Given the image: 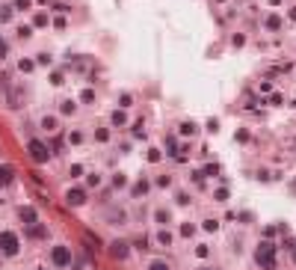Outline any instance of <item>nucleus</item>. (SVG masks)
Instances as JSON below:
<instances>
[{
    "label": "nucleus",
    "mask_w": 296,
    "mask_h": 270,
    "mask_svg": "<svg viewBox=\"0 0 296 270\" xmlns=\"http://www.w3.org/2000/svg\"><path fill=\"white\" fill-rule=\"evenodd\" d=\"M252 259H255V265L261 270H276L279 268V247H276L273 241H261V244L255 247Z\"/></svg>",
    "instance_id": "f257e3e1"
},
{
    "label": "nucleus",
    "mask_w": 296,
    "mask_h": 270,
    "mask_svg": "<svg viewBox=\"0 0 296 270\" xmlns=\"http://www.w3.org/2000/svg\"><path fill=\"white\" fill-rule=\"evenodd\" d=\"M18 253H21V241H18V235H15V232H0V256L15 259Z\"/></svg>",
    "instance_id": "f03ea898"
},
{
    "label": "nucleus",
    "mask_w": 296,
    "mask_h": 270,
    "mask_svg": "<svg viewBox=\"0 0 296 270\" xmlns=\"http://www.w3.org/2000/svg\"><path fill=\"white\" fill-rule=\"evenodd\" d=\"M27 155H30V161H36V163H47V161H50V149H47L42 140H27Z\"/></svg>",
    "instance_id": "7ed1b4c3"
},
{
    "label": "nucleus",
    "mask_w": 296,
    "mask_h": 270,
    "mask_svg": "<svg viewBox=\"0 0 296 270\" xmlns=\"http://www.w3.org/2000/svg\"><path fill=\"white\" fill-rule=\"evenodd\" d=\"M50 262H53V268H68L71 265V250L68 247H53L50 250Z\"/></svg>",
    "instance_id": "20e7f679"
},
{
    "label": "nucleus",
    "mask_w": 296,
    "mask_h": 270,
    "mask_svg": "<svg viewBox=\"0 0 296 270\" xmlns=\"http://www.w3.org/2000/svg\"><path fill=\"white\" fill-rule=\"evenodd\" d=\"M110 256H113L116 262H127V259H130V244H127V241H113V244H110Z\"/></svg>",
    "instance_id": "39448f33"
},
{
    "label": "nucleus",
    "mask_w": 296,
    "mask_h": 270,
    "mask_svg": "<svg viewBox=\"0 0 296 270\" xmlns=\"http://www.w3.org/2000/svg\"><path fill=\"white\" fill-rule=\"evenodd\" d=\"M65 205H71V208L86 205V190H83V187H71V190L65 193Z\"/></svg>",
    "instance_id": "423d86ee"
},
{
    "label": "nucleus",
    "mask_w": 296,
    "mask_h": 270,
    "mask_svg": "<svg viewBox=\"0 0 296 270\" xmlns=\"http://www.w3.org/2000/svg\"><path fill=\"white\" fill-rule=\"evenodd\" d=\"M27 238H33V241L47 238V226H44V223H33V226H27Z\"/></svg>",
    "instance_id": "0eeeda50"
},
{
    "label": "nucleus",
    "mask_w": 296,
    "mask_h": 270,
    "mask_svg": "<svg viewBox=\"0 0 296 270\" xmlns=\"http://www.w3.org/2000/svg\"><path fill=\"white\" fill-rule=\"evenodd\" d=\"M15 181V166L12 163H0V184L6 187V184H12Z\"/></svg>",
    "instance_id": "6e6552de"
},
{
    "label": "nucleus",
    "mask_w": 296,
    "mask_h": 270,
    "mask_svg": "<svg viewBox=\"0 0 296 270\" xmlns=\"http://www.w3.org/2000/svg\"><path fill=\"white\" fill-rule=\"evenodd\" d=\"M18 217H21V223H24V226H33V223H39V214H36V208H21V211H18Z\"/></svg>",
    "instance_id": "1a4fd4ad"
},
{
    "label": "nucleus",
    "mask_w": 296,
    "mask_h": 270,
    "mask_svg": "<svg viewBox=\"0 0 296 270\" xmlns=\"http://www.w3.org/2000/svg\"><path fill=\"white\" fill-rule=\"evenodd\" d=\"M154 220H157L160 226H169V223H172V211H169V208H157V211H154Z\"/></svg>",
    "instance_id": "9d476101"
},
{
    "label": "nucleus",
    "mask_w": 296,
    "mask_h": 270,
    "mask_svg": "<svg viewBox=\"0 0 296 270\" xmlns=\"http://www.w3.org/2000/svg\"><path fill=\"white\" fill-rule=\"evenodd\" d=\"M145 270H172V265H169V262H163V259H151Z\"/></svg>",
    "instance_id": "9b49d317"
},
{
    "label": "nucleus",
    "mask_w": 296,
    "mask_h": 270,
    "mask_svg": "<svg viewBox=\"0 0 296 270\" xmlns=\"http://www.w3.org/2000/svg\"><path fill=\"white\" fill-rule=\"evenodd\" d=\"M125 220H127V214H125V211H113V214H110V226H122Z\"/></svg>",
    "instance_id": "f8f14e48"
},
{
    "label": "nucleus",
    "mask_w": 296,
    "mask_h": 270,
    "mask_svg": "<svg viewBox=\"0 0 296 270\" xmlns=\"http://www.w3.org/2000/svg\"><path fill=\"white\" fill-rule=\"evenodd\" d=\"M166 152H169V155H175V158H181V152H178V140H175V137H169V140H166Z\"/></svg>",
    "instance_id": "ddd939ff"
},
{
    "label": "nucleus",
    "mask_w": 296,
    "mask_h": 270,
    "mask_svg": "<svg viewBox=\"0 0 296 270\" xmlns=\"http://www.w3.org/2000/svg\"><path fill=\"white\" fill-rule=\"evenodd\" d=\"M157 241H160L163 247H172V232H169V229H160V235H157Z\"/></svg>",
    "instance_id": "4468645a"
},
{
    "label": "nucleus",
    "mask_w": 296,
    "mask_h": 270,
    "mask_svg": "<svg viewBox=\"0 0 296 270\" xmlns=\"http://www.w3.org/2000/svg\"><path fill=\"white\" fill-rule=\"evenodd\" d=\"M125 122H127V116H125V110H116V113H113V125H116V128H122Z\"/></svg>",
    "instance_id": "2eb2a0df"
},
{
    "label": "nucleus",
    "mask_w": 296,
    "mask_h": 270,
    "mask_svg": "<svg viewBox=\"0 0 296 270\" xmlns=\"http://www.w3.org/2000/svg\"><path fill=\"white\" fill-rule=\"evenodd\" d=\"M42 128L53 134V131H56V119H53V116H44V119H42Z\"/></svg>",
    "instance_id": "dca6fc26"
},
{
    "label": "nucleus",
    "mask_w": 296,
    "mask_h": 270,
    "mask_svg": "<svg viewBox=\"0 0 296 270\" xmlns=\"http://www.w3.org/2000/svg\"><path fill=\"white\" fill-rule=\"evenodd\" d=\"M148 187H151V184H148L145 178H142V181H136V187H133V196H142V193H145Z\"/></svg>",
    "instance_id": "f3484780"
},
{
    "label": "nucleus",
    "mask_w": 296,
    "mask_h": 270,
    "mask_svg": "<svg viewBox=\"0 0 296 270\" xmlns=\"http://www.w3.org/2000/svg\"><path fill=\"white\" fill-rule=\"evenodd\" d=\"M95 140H98V143H107V140H110V131H107V128H98V131H95Z\"/></svg>",
    "instance_id": "a211bd4d"
},
{
    "label": "nucleus",
    "mask_w": 296,
    "mask_h": 270,
    "mask_svg": "<svg viewBox=\"0 0 296 270\" xmlns=\"http://www.w3.org/2000/svg\"><path fill=\"white\" fill-rule=\"evenodd\" d=\"M181 235H184V238H193V235H196V226H193V223H184V226H181Z\"/></svg>",
    "instance_id": "6ab92c4d"
},
{
    "label": "nucleus",
    "mask_w": 296,
    "mask_h": 270,
    "mask_svg": "<svg viewBox=\"0 0 296 270\" xmlns=\"http://www.w3.org/2000/svg\"><path fill=\"white\" fill-rule=\"evenodd\" d=\"M18 68H21V71H33V68H36V62H33V59H21V62H18Z\"/></svg>",
    "instance_id": "aec40b11"
},
{
    "label": "nucleus",
    "mask_w": 296,
    "mask_h": 270,
    "mask_svg": "<svg viewBox=\"0 0 296 270\" xmlns=\"http://www.w3.org/2000/svg\"><path fill=\"white\" fill-rule=\"evenodd\" d=\"M181 134H184V137L196 134V125H193V122H184V125H181Z\"/></svg>",
    "instance_id": "412c9836"
},
{
    "label": "nucleus",
    "mask_w": 296,
    "mask_h": 270,
    "mask_svg": "<svg viewBox=\"0 0 296 270\" xmlns=\"http://www.w3.org/2000/svg\"><path fill=\"white\" fill-rule=\"evenodd\" d=\"M6 56H9V42L0 36V59H6Z\"/></svg>",
    "instance_id": "4be33fe9"
},
{
    "label": "nucleus",
    "mask_w": 296,
    "mask_h": 270,
    "mask_svg": "<svg viewBox=\"0 0 296 270\" xmlns=\"http://www.w3.org/2000/svg\"><path fill=\"white\" fill-rule=\"evenodd\" d=\"M267 27H270V30H279V27H282V21H279L276 15H270V18H267Z\"/></svg>",
    "instance_id": "5701e85b"
},
{
    "label": "nucleus",
    "mask_w": 296,
    "mask_h": 270,
    "mask_svg": "<svg viewBox=\"0 0 296 270\" xmlns=\"http://www.w3.org/2000/svg\"><path fill=\"white\" fill-rule=\"evenodd\" d=\"M80 101H83V104H92V101H95V92H92V89H86V92L80 95Z\"/></svg>",
    "instance_id": "b1692460"
},
{
    "label": "nucleus",
    "mask_w": 296,
    "mask_h": 270,
    "mask_svg": "<svg viewBox=\"0 0 296 270\" xmlns=\"http://www.w3.org/2000/svg\"><path fill=\"white\" fill-rule=\"evenodd\" d=\"M202 172H205V175H216V172H222V169H219V163H211V166H205Z\"/></svg>",
    "instance_id": "393cba45"
},
{
    "label": "nucleus",
    "mask_w": 296,
    "mask_h": 270,
    "mask_svg": "<svg viewBox=\"0 0 296 270\" xmlns=\"http://www.w3.org/2000/svg\"><path fill=\"white\" fill-rule=\"evenodd\" d=\"M9 18H12V9H9V6H0V24L9 21Z\"/></svg>",
    "instance_id": "a878e982"
},
{
    "label": "nucleus",
    "mask_w": 296,
    "mask_h": 270,
    "mask_svg": "<svg viewBox=\"0 0 296 270\" xmlns=\"http://www.w3.org/2000/svg\"><path fill=\"white\" fill-rule=\"evenodd\" d=\"M119 104H122V110H127V107L133 104V98H130V95H122V98H119Z\"/></svg>",
    "instance_id": "bb28decb"
},
{
    "label": "nucleus",
    "mask_w": 296,
    "mask_h": 270,
    "mask_svg": "<svg viewBox=\"0 0 296 270\" xmlns=\"http://www.w3.org/2000/svg\"><path fill=\"white\" fill-rule=\"evenodd\" d=\"M62 113L71 116V113H74V101H62Z\"/></svg>",
    "instance_id": "cd10ccee"
},
{
    "label": "nucleus",
    "mask_w": 296,
    "mask_h": 270,
    "mask_svg": "<svg viewBox=\"0 0 296 270\" xmlns=\"http://www.w3.org/2000/svg\"><path fill=\"white\" fill-rule=\"evenodd\" d=\"M50 83H53V86H59V83H65V80H62V74H59V71H53V74H50Z\"/></svg>",
    "instance_id": "c85d7f7f"
},
{
    "label": "nucleus",
    "mask_w": 296,
    "mask_h": 270,
    "mask_svg": "<svg viewBox=\"0 0 296 270\" xmlns=\"http://www.w3.org/2000/svg\"><path fill=\"white\" fill-rule=\"evenodd\" d=\"M276 232H279L276 226H267V229H264V241H267V238H276Z\"/></svg>",
    "instance_id": "c756f323"
},
{
    "label": "nucleus",
    "mask_w": 296,
    "mask_h": 270,
    "mask_svg": "<svg viewBox=\"0 0 296 270\" xmlns=\"http://www.w3.org/2000/svg\"><path fill=\"white\" fill-rule=\"evenodd\" d=\"M33 6V0H15V9H30Z\"/></svg>",
    "instance_id": "7c9ffc66"
},
{
    "label": "nucleus",
    "mask_w": 296,
    "mask_h": 270,
    "mask_svg": "<svg viewBox=\"0 0 296 270\" xmlns=\"http://www.w3.org/2000/svg\"><path fill=\"white\" fill-rule=\"evenodd\" d=\"M288 253H291V262L296 265V241H291V244H288Z\"/></svg>",
    "instance_id": "2f4dec72"
},
{
    "label": "nucleus",
    "mask_w": 296,
    "mask_h": 270,
    "mask_svg": "<svg viewBox=\"0 0 296 270\" xmlns=\"http://www.w3.org/2000/svg\"><path fill=\"white\" fill-rule=\"evenodd\" d=\"M30 33H33L30 27H18V36H21V39H30Z\"/></svg>",
    "instance_id": "473e14b6"
},
{
    "label": "nucleus",
    "mask_w": 296,
    "mask_h": 270,
    "mask_svg": "<svg viewBox=\"0 0 296 270\" xmlns=\"http://www.w3.org/2000/svg\"><path fill=\"white\" fill-rule=\"evenodd\" d=\"M95 184H101V175H98V172L89 175V187H95Z\"/></svg>",
    "instance_id": "72a5a7b5"
},
{
    "label": "nucleus",
    "mask_w": 296,
    "mask_h": 270,
    "mask_svg": "<svg viewBox=\"0 0 296 270\" xmlns=\"http://www.w3.org/2000/svg\"><path fill=\"white\" fill-rule=\"evenodd\" d=\"M148 161H160V152H157V149H148Z\"/></svg>",
    "instance_id": "f704fd0d"
},
{
    "label": "nucleus",
    "mask_w": 296,
    "mask_h": 270,
    "mask_svg": "<svg viewBox=\"0 0 296 270\" xmlns=\"http://www.w3.org/2000/svg\"><path fill=\"white\" fill-rule=\"evenodd\" d=\"M216 199H219V202H225V199H228V190H225V187H222V190H216Z\"/></svg>",
    "instance_id": "c9c22d12"
},
{
    "label": "nucleus",
    "mask_w": 296,
    "mask_h": 270,
    "mask_svg": "<svg viewBox=\"0 0 296 270\" xmlns=\"http://www.w3.org/2000/svg\"><path fill=\"white\" fill-rule=\"evenodd\" d=\"M178 205H190V196H187V193H178Z\"/></svg>",
    "instance_id": "e433bc0d"
},
{
    "label": "nucleus",
    "mask_w": 296,
    "mask_h": 270,
    "mask_svg": "<svg viewBox=\"0 0 296 270\" xmlns=\"http://www.w3.org/2000/svg\"><path fill=\"white\" fill-rule=\"evenodd\" d=\"M291 18H294V21H296V9H291Z\"/></svg>",
    "instance_id": "4c0bfd02"
},
{
    "label": "nucleus",
    "mask_w": 296,
    "mask_h": 270,
    "mask_svg": "<svg viewBox=\"0 0 296 270\" xmlns=\"http://www.w3.org/2000/svg\"><path fill=\"white\" fill-rule=\"evenodd\" d=\"M270 3H273V6H276V3H282V0H270Z\"/></svg>",
    "instance_id": "58836bf2"
},
{
    "label": "nucleus",
    "mask_w": 296,
    "mask_h": 270,
    "mask_svg": "<svg viewBox=\"0 0 296 270\" xmlns=\"http://www.w3.org/2000/svg\"><path fill=\"white\" fill-rule=\"evenodd\" d=\"M202 270H216V268H202Z\"/></svg>",
    "instance_id": "ea45409f"
},
{
    "label": "nucleus",
    "mask_w": 296,
    "mask_h": 270,
    "mask_svg": "<svg viewBox=\"0 0 296 270\" xmlns=\"http://www.w3.org/2000/svg\"><path fill=\"white\" fill-rule=\"evenodd\" d=\"M216 3H222V0H216Z\"/></svg>",
    "instance_id": "a19ab883"
},
{
    "label": "nucleus",
    "mask_w": 296,
    "mask_h": 270,
    "mask_svg": "<svg viewBox=\"0 0 296 270\" xmlns=\"http://www.w3.org/2000/svg\"><path fill=\"white\" fill-rule=\"evenodd\" d=\"M39 270H44V268H39Z\"/></svg>",
    "instance_id": "79ce46f5"
}]
</instances>
